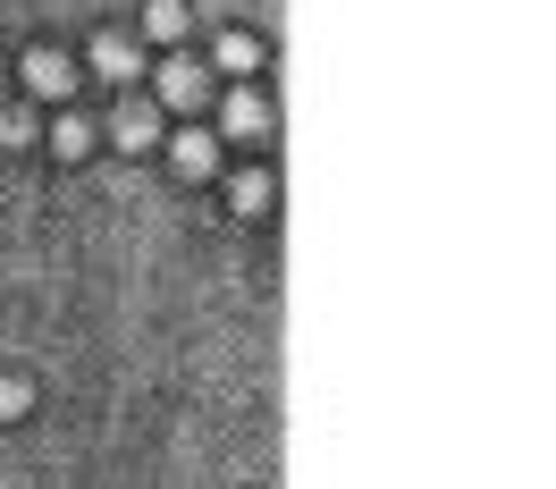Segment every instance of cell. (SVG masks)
<instances>
[{
	"label": "cell",
	"mask_w": 556,
	"mask_h": 489,
	"mask_svg": "<svg viewBox=\"0 0 556 489\" xmlns=\"http://www.w3.org/2000/svg\"><path fill=\"white\" fill-rule=\"evenodd\" d=\"M219 127H228L237 143H262V136H270V102H262L253 85H237V93L219 102Z\"/></svg>",
	"instance_id": "6da1fadb"
},
{
	"label": "cell",
	"mask_w": 556,
	"mask_h": 489,
	"mask_svg": "<svg viewBox=\"0 0 556 489\" xmlns=\"http://www.w3.org/2000/svg\"><path fill=\"white\" fill-rule=\"evenodd\" d=\"M161 102H169V110H203L211 102L203 60H169V68H161Z\"/></svg>",
	"instance_id": "7a4b0ae2"
},
{
	"label": "cell",
	"mask_w": 556,
	"mask_h": 489,
	"mask_svg": "<svg viewBox=\"0 0 556 489\" xmlns=\"http://www.w3.org/2000/svg\"><path fill=\"white\" fill-rule=\"evenodd\" d=\"M93 68H102L110 85H127V76L143 68V51H136V42H127V35H93Z\"/></svg>",
	"instance_id": "3957f363"
},
{
	"label": "cell",
	"mask_w": 556,
	"mask_h": 489,
	"mask_svg": "<svg viewBox=\"0 0 556 489\" xmlns=\"http://www.w3.org/2000/svg\"><path fill=\"white\" fill-rule=\"evenodd\" d=\"M118 143H127V152H152V143H161V110L127 102V110H118Z\"/></svg>",
	"instance_id": "277c9868"
},
{
	"label": "cell",
	"mask_w": 556,
	"mask_h": 489,
	"mask_svg": "<svg viewBox=\"0 0 556 489\" xmlns=\"http://www.w3.org/2000/svg\"><path fill=\"white\" fill-rule=\"evenodd\" d=\"M177 170L211 177V170H219V136H211V127H186V136H177Z\"/></svg>",
	"instance_id": "5b68a950"
},
{
	"label": "cell",
	"mask_w": 556,
	"mask_h": 489,
	"mask_svg": "<svg viewBox=\"0 0 556 489\" xmlns=\"http://www.w3.org/2000/svg\"><path fill=\"white\" fill-rule=\"evenodd\" d=\"M143 35L177 42V35H186V0H152V9H143Z\"/></svg>",
	"instance_id": "8992f818"
},
{
	"label": "cell",
	"mask_w": 556,
	"mask_h": 489,
	"mask_svg": "<svg viewBox=\"0 0 556 489\" xmlns=\"http://www.w3.org/2000/svg\"><path fill=\"white\" fill-rule=\"evenodd\" d=\"M228 203L262 211V203H270V170H237V177H228Z\"/></svg>",
	"instance_id": "52a82bcc"
},
{
	"label": "cell",
	"mask_w": 556,
	"mask_h": 489,
	"mask_svg": "<svg viewBox=\"0 0 556 489\" xmlns=\"http://www.w3.org/2000/svg\"><path fill=\"white\" fill-rule=\"evenodd\" d=\"M219 68L253 76V68H262V42H253V35H219Z\"/></svg>",
	"instance_id": "ba28073f"
},
{
	"label": "cell",
	"mask_w": 556,
	"mask_h": 489,
	"mask_svg": "<svg viewBox=\"0 0 556 489\" xmlns=\"http://www.w3.org/2000/svg\"><path fill=\"white\" fill-rule=\"evenodd\" d=\"M26 76H35L42 93H68V60H60V51H35V60H26Z\"/></svg>",
	"instance_id": "9c48e42d"
},
{
	"label": "cell",
	"mask_w": 556,
	"mask_h": 489,
	"mask_svg": "<svg viewBox=\"0 0 556 489\" xmlns=\"http://www.w3.org/2000/svg\"><path fill=\"white\" fill-rule=\"evenodd\" d=\"M51 143H60V161H85V152H93V127H85V118H60Z\"/></svg>",
	"instance_id": "30bf717a"
},
{
	"label": "cell",
	"mask_w": 556,
	"mask_h": 489,
	"mask_svg": "<svg viewBox=\"0 0 556 489\" xmlns=\"http://www.w3.org/2000/svg\"><path fill=\"white\" fill-rule=\"evenodd\" d=\"M0 143H35V118H26V110H9V118H0Z\"/></svg>",
	"instance_id": "8fae6325"
},
{
	"label": "cell",
	"mask_w": 556,
	"mask_h": 489,
	"mask_svg": "<svg viewBox=\"0 0 556 489\" xmlns=\"http://www.w3.org/2000/svg\"><path fill=\"white\" fill-rule=\"evenodd\" d=\"M26 397H35L26 380H0V414H26Z\"/></svg>",
	"instance_id": "7c38bea8"
}]
</instances>
